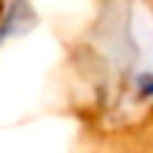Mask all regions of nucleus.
I'll return each mask as SVG.
<instances>
[{
	"label": "nucleus",
	"instance_id": "f257e3e1",
	"mask_svg": "<svg viewBox=\"0 0 153 153\" xmlns=\"http://www.w3.org/2000/svg\"><path fill=\"white\" fill-rule=\"evenodd\" d=\"M27 24H32V11H30L27 0H13L5 19H3V24H0V43H3V38L22 32Z\"/></svg>",
	"mask_w": 153,
	"mask_h": 153
}]
</instances>
